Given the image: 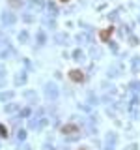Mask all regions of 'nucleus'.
<instances>
[{"mask_svg": "<svg viewBox=\"0 0 140 150\" xmlns=\"http://www.w3.org/2000/svg\"><path fill=\"white\" fill-rule=\"evenodd\" d=\"M112 32H114V26H109V28H103L101 32H99V38H101V41H107L110 36H112Z\"/></svg>", "mask_w": 140, "mask_h": 150, "instance_id": "obj_2", "label": "nucleus"}, {"mask_svg": "<svg viewBox=\"0 0 140 150\" xmlns=\"http://www.w3.org/2000/svg\"><path fill=\"white\" fill-rule=\"evenodd\" d=\"M75 131H79L77 126H64L62 128V133H75Z\"/></svg>", "mask_w": 140, "mask_h": 150, "instance_id": "obj_3", "label": "nucleus"}, {"mask_svg": "<svg viewBox=\"0 0 140 150\" xmlns=\"http://www.w3.org/2000/svg\"><path fill=\"white\" fill-rule=\"evenodd\" d=\"M69 79L75 83H82L84 81V73L81 72V69H71L69 72Z\"/></svg>", "mask_w": 140, "mask_h": 150, "instance_id": "obj_1", "label": "nucleus"}, {"mask_svg": "<svg viewBox=\"0 0 140 150\" xmlns=\"http://www.w3.org/2000/svg\"><path fill=\"white\" fill-rule=\"evenodd\" d=\"M60 2H62V4H66V2H69V0H60Z\"/></svg>", "mask_w": 140, "mask_h": 150, "instance_id": "obj_5", "label": "nucleus"}, {"mask_svg": "<svg viewBox=\"0 0 140 150\" xmlns=\"http://www.w3.org/2000/svg\"><path fill=\"white\" fill-rule=\"evenodd\" d=\"M0 133H2V137H6V135H8V129H6V128H4V126H2V124H0Z\"/></svg>", "mask_w": 140, "mask_h": 150, "instance_id": "obj_4", "label": "nucleus"}]
</instances>
